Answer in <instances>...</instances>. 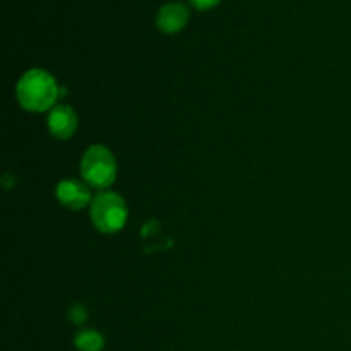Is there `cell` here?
<instances>
[{"instance_id": "8", "label": "cell", "mask_w": 351, "mask_h": 351, "mask_svg": "<svg viewBox=\"0 0 351 351\" xmlns=\"http://www.w3.org/2000/svg\"><path fill=\"white\" fill-rule=\"evenodd\" d=\"M69 319H71L74 324H84L88 321V311H86L84 305L75 304L69 308Z\"/></svg>"}, {"instance_id": "1", "label": "cell", "mask_w": 351, "mask_h": 351, "mask_svg": "<svg viewBox=\"0 0 351 351\" xmlns=\"http://www.w3.org/2000/svg\"><path fill=\"white\" fill-rule=\"evenodd\" d=\"M60 89L51 74L41 69H31L19 79L16 96L19 105L27 112H47L57 101Z\"/></svg>"}, {"instance_id": "4", "label": "cell", "mask_w": 351, "mask_h": 351, "mask_svg": "<svg viewBox=\"0 0 351 351\" xmlns=\"http://www.w3.org/2000/svg\"><path fill=\"white\" fill-rule=\"evenodd\" d=\"M55 194H57V199L60 201V204L72 209V211H79V209L86 208L95 199L91 197L89 185L77 180H62L57 185Z\"/></svg>"}, {"instance_id": "5", "label": "cell", "mask_w": 351, "mask_h": 351, "mask_svg": "<svg viewBox=\"0 0 351 351\" xmlns=\"http://www.w3.org/2000/svg\"><path fill=\"white\" fill-rule=\"evenodd\" d=\"M77 129V115L67 105H58L51 108L48 115V130L55 139H71Z\"/></svg>"}, {"instance_id": "6", "label": "cell", "mask_w": 351, "mask_h": 351, "mask_svg": "<svg viewBox=\"0 0 351 351\" xmlns=\"http://www.w3.org/2000/svg\"><path fill=\"white\" fill-rule=\"evenodd\" d=\"M189 10L182 3H167L160 9L156 16V26L163 33H177L187 24Z\"/></svg>"}, {"instance_id": "9", "label": "cell", "mask_w": 351, "mask_h": 351, "mask_svg": "<svg viewBox=\"0 0 351 351\" xmlns=\"http://www.w3.org/2000/svg\"><path fill=\"white\" fill-rule=\"evenodd\" d=\"M192 3H194L197 9L201 10H206V9H211V7H215L216 3L219 2V0H191Z\"/></svg>"}, {"instance_id": "3", "label": "cell", "mask_w": 351, "mask_h": 351, "mask_svg": "<svg viewBox=\"0 0 351 351\" xmlns=\"http://www.w3.org/2000/svg\"><path fill=\"white\" fill-rule=\"evenodd\" d=\"M81 175L93 189L105 191L117 178V161L112 151L101 144L89 147L81 160Z\"/></svg>"}, {"instance_id": "7", "label": "cell", "mask_w": 351, "mask_h": 351, "mask_svg": "<svg viewBox=\"0 0 351 351\" xmlns=\"http://www.w3.org/2000/svg\"><path fill=\"white\" fill-rule=\"evenodd\" d=\"M75 348L79 351H101L103 345H105V339L99 332L91 331V329H86L81 331L74 339Z\"/></svg>"}, {"instance_id": "2", "label": "cell", "mask_w": 351, "mask_h": 351, "mask_svg": "<svg viewBox=\"0 0 351 351\" xmlns=\"http://www.w3.org/2000/svg\"><path fill=\"white\" fill-rule=\"evenodd\" d=\"M91 221L96 226V230L105 235L119 233L125 226L127 216V204L122 195L115 192H99L91 202Z\"/></svg>"}]
</instances>
